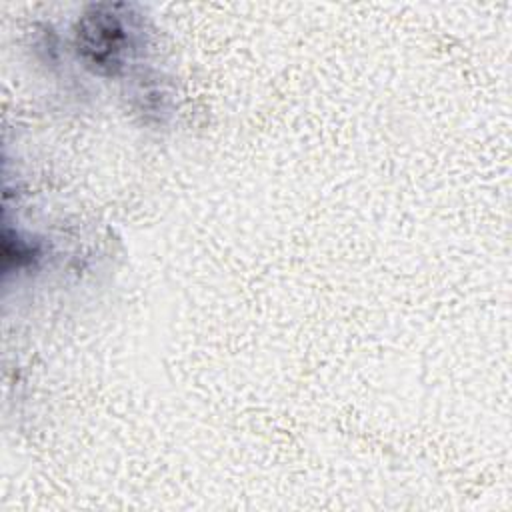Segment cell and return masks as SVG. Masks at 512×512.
I'll use <instances>...</instances> for the list:
<instances>
[{"label":"cell","instance_id":"6da1fadb","mask_svg":"<svg viewBox=\"0 0 512 512\" xmlns=\"http://www.w3.org/2000/svg\"><path fill=\"white\" fill-rule=\"evenodd\" d=\"M118 16L94 14L82 20L78 32V50L98 72L116 74L122 66L126 34Z\"/></svg>","mask_w":512,"mask_h":512}]
</instances>
